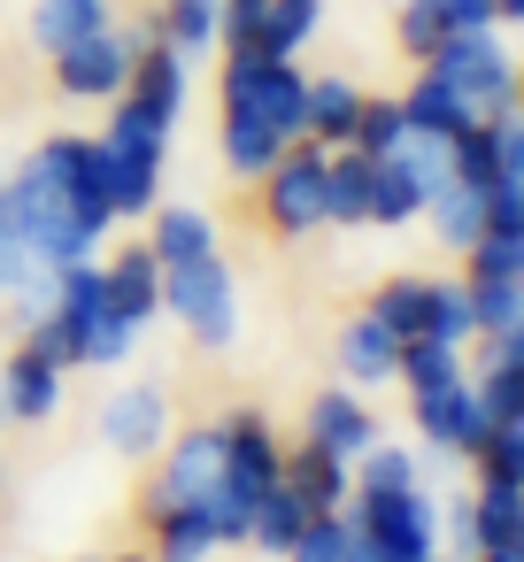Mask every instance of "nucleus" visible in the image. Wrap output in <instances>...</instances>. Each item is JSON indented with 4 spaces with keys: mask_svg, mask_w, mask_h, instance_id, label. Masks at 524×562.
Returning <instances> with one entry per match:
<instances>
[{
    "mask_svg": "<svg viewBox=\"0 0 524 562\" xmlns=\"http://www.w3.org/2000/svg\"><path fill=\"white\" fill-rule=\"evenodd\" d=\"M293 139H309V78L286 55H224V162L263 178Z\"/></svg>",
    "mask_w": 524,
    "mask_h": 562,
    "instance_id": "nucleus-1",
    "label": "nucleus"
},
{
    "mask_svg": "<svg viewBox=\"0 0 524 562\" xmlns=\"http://www.w3.org/2000/svg\"><path fill=\"white\" fill-rule=\"evenodd\" d=\"M216 431H224V470H216V493H209V524H216V539L232 547V539H247L255 508H263L270 485H278V439H270V424L247 416V408L224 416Z\"/></svg>",
    "mask_w": 524,
    "mask_h": 562,
    "instance_id": "nucleus-2",
    "label": "nucleus"
},
{
    "mask_svg": "<svg viewBox=\"0 0 524 562\" xmlns=\"http://www.w3.org/2000/svg\"><path fill=\"white\" fill-rule=\"evenodd\" d=\"M47 324L63 331V355H70V370H78V362H93V370H116V362L132 355V331H140V324H124V316H116V301H109V278H101L93 262H70V270L55 278V308H47Z\"/></svg>",
    "mask_w": 524,
    "mask_h": 562,
    "instance_id": "nucleus-3",
    "label": "nucleus"
},
{
    "mask_svg": "<svg viewBox=\"0 0 524 562\" xmlns=\"http://www.w3.org/2000/svg\"><path fill=\"white\" fill-rule=\"evenodd\" d=\"M163 124L140 109V101H116L109 132H101V162H109V201L116 216H147L155 193H163Z\"/></svg>",
    "mask_w": 524,
    "mask_h": 562,
    "instance_id": "nucleus-4",
    "label": "nucleus"
},
{
    "mask_svg": "<svg viewBox=\"0 0 524 562\" xmlns=\"http://www.w3.org/2000/svg\"><path fill=\"white\" fill-rule=\"evenodd\" d=\"M439 86H455L478 116H501V109H516L524 101V86H516V63H509V47L493 40V32H447L439 40V55L424 63Z\"/></svg>",
    "mask_w": 524,
    "mask_h": 562,
    "instance_id": "nucleus-5",
    "label": "nucleus"
},
{
    "mask_svg": "<svg viewBox=\"0 0 524 562\" xmlns=\"http://www.w3.org/2000/svg\"><path fill=\"white\" fill-rule=\"evenodd\" d=\"M355 508V531L370 539V554L378 562H432V539H439V524H432V501H424V485H401V493H347Z\"/></svg>",
    "mask_w": 524,
    "mask_h": 562,
    "instance_id": "nucleus-6",
    "label": "nucleus"
},
{
    "mask_svg": "<svg viewBox=\"0 0 524 562\" xmlns=\"http://www.w3.org/2000/svg\"><path fill=\"white\" fill-rule=\"evenodd\" d=\"M47 178H55V201L70 209V224L86 239H101L116 224V201H109V162H101V139H47L32 155Z\"/></svg>",
    "mask_w": 524,
    "mask_h": 562,
    "instance_id": "nucleus-7",
    "label": "nucleus"
},
{
    "mask_svg": "<svg viewBox=\"0 0 524 562\" xmlns=\"http://www.w3.org/2000/svg\"><path fill=\"white\" fill-rule=\"evenodd\" d=\"M163 308H178V324H186L201 347H224V339L239 331V293H232L224 255H201V262L163 270Z\"/></svg>",
    "mask_w": 524,
    "mask_h": 562,
    "instance_id": "nucleus-8",
    "label": "nucleus"
},
{
    "mask_svg": "<svg viewBox=\"0 0 524 562\" xmlns=\"http://www.w3.org/2000/svg\"><path fill=\"white\" fill-rule=\"evenodd\" d=\"M216 470H224V431H216V424L163 439V470H155V485H147V524L170 516V508H209Z\"/></svg>",
    "mask_w": 524,
    "mask_h": 562,
    "instance_id": "nucleus-9",
    "label": "nucleus"
},
{
    "mask_svg": "<svg viewBox=\"0 0 524 562\" xmlns=\"http://www.w3.org/2000/svg\"><path fill=\"white\" fill-rule=\"evenodd\" d=\"M132 55H140V47H132L124 32H93V40H78V47L55 55V86H63L70 101H124Z\"/></svg>",
    "mask_w": 524,
    "mask_h": 562,
    "instance_id": "nucleus-10",
    "label": "nucleus"
},
{
    "mask_svg": "<svg viewBox=\"0 0 524 562\" xmlns=\"http://www.w3.org/2000/svg\"><path fill=\"white\" fill-rule=\"evenodd\" d=\"M263 178H270L263 201H270V224H278V232H316V224H324V147H301V139H293Z\"/></svg>",
    "mask_w": 524,
    "mask_h": 562,
    "instance_id": "nucleus-11",
    "label": "nucleus"
},
{
    "mask_svg": "<svg viewBox=\"0 0 524 562\" xmlns=\"http://www.w3.org/2000/svg\"><path fill=\"white\" fill-rule=\"evenodd\" d=\"M416 431L447 454H478V439L493 431L486 408H478V385L470 378H447V385H424L416 393Z\"/></svg>",
    "mask_w": 524,
    "mask_h": 562,
    "instance_id": "nucleus-12",
    "label": "nucleus"
},
{
    "mask_svg": "<svg viewBox=\"0 0 524 562\" xmlns=\"http://www.w3.org/2000/svg\"><path fill=\"white\" fill-rule=\"evenodd\" d=\"M101 439H109L116 454H132V462L163 454V439H170V401H163V385H124V393L101 408Z\"/></svg>",
    "mask_w": 524,
    "mask_h": 562,
    "instance_id": "nucleus-13",
    "label": "nucleus"
},
{
    "mask_svg": "<svg viewBox=\"0 0 524 562\" xmlns=\"http://www.w3.org/2000/svg\"><path fill=\"white\" fill-rule=\"evenodd\" d=\"M370 439H378V416H370L347 385H332V393L309 401V439H301V447H316V454H332V462H355Z\"/></svg>",
    "mask_w": 524,
    "mask_h": 562,
    "instance_id": "nucleus-14",
    "label": "nucleus"
},
{
    "mask_svg": "<svg viewBox=\"0 0 524 562\" xmlns=\"http://www.w3.org/2000/svg\"><path fill=\"white\" fill-rule=\"evenodd\" d=\"M55 401H63V362H47L40 347H16L0 362V416L40 424V416H55Z\"/></svg>",
    "mask_w": 524,
    "mask_h": 562,
    "instance_id": "nucleus-15",
    "label": "nucleus"
},
{
    "mask_svg": "<svg viewBox=\"0 0 524 562\" xmlns=\"http://www.w3.org/2000/svg\"><path fill=\"white\" fill-rule=\"evenodd\" d=\"M401 124H409V139H439V147H455V139H462L470 124H486V116H478L455 86H439V78L424 70V78L401 93Z\"/></svg>",
    "mask_w": 524,
    "mask_h": 562,
    "instance_id": "nucleus-16",
    "label": "nucleus"
},
{
    "mask_svg": "<svg viewBox=\"0 0 524 562\" xmlns=\"http://www.w3.org/2000/svg\"><path fill=\"white\" fill-rule=\"evenodd\" d=\"M278 485L301 501V516H339V508H347V493H355L347 462H332V454H316V447L278 454Z\"/></svg>",
    "mask_w": 524,
    "mask_h": 562,
    "instance_id": "nucleus-17",
    "label": "nucleus"
},
{
    "mask_svg": "<svg viewBox=\"0 0 524 562\" xmlns=\"http://www.w3.org/2000/svg\"><path fill=\"white\" fill-rule=\"evenodd\" d=\"M124 101H140V109L170 132L178 109H186V55L163 47V40H147V55H132V86H124Z\"/></svg>",
    "mask_w": 524,
    "mask_h": 562,
    "instance_id": "nucleus-18",
    "label": "nucleus"
},
{
    "mask_svg": "<svg viewBox=\"0 0 524 562\" xmlns=\"http://www.w3.org/2000/svg\"><path fill=\"white\" fill-rule=\"evenodd\" d=\"M101 278H109V301H116L124 324H147V316L163 308V262H155L147 247H124Z\"/></svg>",
    "mask_w": 524,
    "mask_h": 562,
    "instance_id": "nucleus-19",
    "label": "nucleus"
},
{
    "mask_svg": "<svg viewBox=\"0 0 524 562\" xmlns=\"http://www.w3.org/2000/svg\"><path fill=\"white\" fill-rule=\"evenodd\" d=\"M324 16V0H255V32L239 55H293Z\"/></svg>",
    "mask_w": 524,
    "mask_h": 562,
    "instance_id": "nucleus-20",
    "label": "nucleus"
},
{
    "mask_svg": "<svg viewBox=\"0 0 524 562\" xmlns=\"http://www.w3.org/2000/svg\"><path fill=\"white\" fill-rule=\"evenodd\" d=\"M363 316H370L393 347H401V339H424V324H432V278H393V285H378Z\"/></svg>",
    "mask_w": 524,
    "mask_h": 562,
    "instance_id": "nucleus-21",
    "label": "nucleus"
},
{
    "mask_svg": "<svg viewBox=\"0 0 524 562\" xmlns=\"http://www.w3.org/2000/svg\"><path fill=\"white\" fill-rule=\"evenodd\" d=\"M324 224H370V155H324Z\"/></svg>",
    "mask_w": 524,
    "mask_h": 562,
    "instance_id": "nucleus-22",
    "label": "nucleus"
},
{
    "mask_svg": "<svg viewBox=\"0 0 524 562\" xmlns=\"http://www.w3.org/2000/svg\"><path fill=\"white\" fill-rule=\"evenodd\" d=\"M93 32H109V0H40L32 9V40L47 55H63V47L93 40Z\"/></svg>",
    "mask_w": 524,
    "mask_h": 562,
    "instance_id": "nucleus-23",
    "label": "nucleus"
},
{
    "mask_svg": "<svg viewBox=\"0 0 524 562\" xmlns=\"http://www.w3.org/2000/svg\"><path fill=\"white\" fill-rule=\"evenodd\" d=\"M355 116H363V93L347 78H309V139H324L339 155L355 139Z\"/></svg>",
    "mask_w": 524,
    "mask_h": 562,
    "instance_id": "nucleus-24",
    "label": "nucleus"
},
{
    "mask_svg": "<svg viewBox=\"0 0 524 562\" xmlns=\"http://www.w3.org/2000/svg\"><path fill=\"white\" fill-rule=\"evenodd\" d=\"M147 255H155L163 270H178V262L216 255V232H209V216H201V209H163V216H155V232H147Z\"/></svg>",
    "mask_w": 524,
    "mask_h": 562,
    "instance_id": "nucleus-25",
    "label": "nucleus"
},
{
    "mask_svg": "<svg viewBox=\"0 0 524 562\" xmlns=\"http://www.w3.org/2000/svg\"><path fill=\"white\" fill-rule=\"evenodd\" d=\"M216 32H224V0H163V24H155L163 47H178V55H209Z\"/></svg>",
    "mask_w": 524,
    "mask_h": 562,
    "instance_id": "nucleus-26",
    "label": "nucleus"
},
{
    "mask_svg": "<svg viewBox=\"0 0 524 562\" xmlns=\"http://www.w3.org/2000/svg\"><path fill=\"white\" fill-rule=\"evenodd\" d=\"M147 531H155V562H209V554L224 547L216 524H209V508H170V516H155Z\"/></svg>",
    "mask_w": 524,
    "mask_h": 562,
    "instance_id": "nucleus-27",
    "label": "nucleus"
},
{
    "mask_svg": "<svg viewBox=\"0 0 524 562\" xmlns=\"http://www.w3.org/2000/svg\"><path fill=\"white\" fill-rule=\"evenodd\" d=\"M470 547L478 554H516L524 547V493H478L470 501Z\"/></svg>",
    "mask_w": 524,
    "mask_h": 562,
    "instance_id": "nucleus-28",
    "label": "nucleus"
},
{
    "mask_svg": "<svg viewBox=\"0 0 524 562\" xmlns=\"http://www.w3.org/2000/svg\"><path fill=\"white\" fill-rule=\"evenodd\" d=\"M293 562H378V554H370V539L355 531V516L339 508V516H309V524H301Z\"/></svg>",
    "mask_w": 524,
    "mask_h": 562,
    "instance_id": "nucleus-29",
    "label": "nucleus"
},
{
    "mask_svg": "<svg viewBox=\"0 0 524 562\" xmlns=\"http://www.w3.org/2000/svg\"><path fill=\"white\" fill-rule=\"evenodd\" d=\"M424 216L439 224V239L447 247H478L486 239V193H470V186H432V201H424Z\"/></svg>",
    "mask_w": 524,
    "mask_h": 562,
    "instance_id": "nucleus-30",
    "label": "nucleus"
},
{
    "mask_svg": "<svg viewBox=\"0 0 524 562\" xmlns=\"http://www.w3.org/2000/svg\"><path fill=\"white\" fill-rule=\"evenodd\" d=\"M393 355H401V347H393L370 316H355V324L339 331V370H347L355 385H386V378H393Z\"/></svg>",
    "mask_w": 524,
    "mask_h": 562,
    "instance_id": "nucleus-31",
    "label": "nucleus"
},
{
    "mask_svg": "<svg viewBox=\"0 0 524 562\" xmlns=\"http://www.w3.org/2000/svg\"><path fill=\"white\" fill-rule=\"evenodd\" d=\"M470 462H478V493H524V424L516 431H486Z\"/></svg>",
    "mask_w": 524,
    "mask_h": 562,
    "instance_id": "nucleus-32",
    "label": "nucleus"
},
{
    "mask_svg": "<svg viewBox=\"0 0 524 562\" xmlns=\"http://www.w3.org/2000/svg\"><path fill=\"white\" fill-rule=\"evenodd\" d=\"M462 347H439V339H401V355H393V378L409 385V393H424V385H447V378H462V362H455Z\"/></svg>",
    "mask_w": 524,
    "mask_h": 562,
    "instance_id": "nucleus-33",
    "label": "nucleus"
},
{
    "mask_svg": "<svg viewBox=\"0 0 524 562\" xmlns=\"http://www.w3.org/2000/svg\"><path fill=\"white\" fill-rule=\"evenodd\" d=\"M301 524H309V516H301V501H293L286 485H270V501H263V508H255V524H247V539H255L263 554H293Z\"/></svg>",
    "mask_w": 524,
    "mask_h": 562,
    "instance_id": "nucleus-34",
    "label": "nucleus"
},
{
    "mask_svg": "<svg viewBox=\"0 0 524 562\" xmlns=\"http://www.w3.org/2000/svg\"><path fill=\"white\" fill-rule=\"evenodd\" d=\"M462 293H470V324L478 331H509L524 316V285L516 278H462Z\"/></svg>",
    "mask_w": 524,
    "mask_h": 562,
    "instance_id": "nucleus-35",
    "label": "nucleus"
},
{
    "mask_svg": "<svg viewBox=\"0 0 524 562\" xmlns=\"http://www.w3.org/2000/svg\"><path fill=\"white\" fill-rule=\"evenodd\" d=\"M401 139H409V124H401V101H363V116H355V139H347V147L378 162V155H393Z\"/></svg>",
    "mask_w": 524,
    "mask_h": 562,
    "instance_id": "nucleus-36",
    "label": "nucleus"
},
{
    "mask_svg": "<svg viewBox=\"0 0 524 562\" xmlns=\"http://www.w3.org/2000/svg\"><path fill=\"white\" fill-rule=\"evenodd\" d=\"M447 40V16H439V0H401V55L409 63H432Z\"/></svg>",
    "mask_w": 524,
    "mask_h": 562,
    "instance_id": "nucleus-37",
    "label": "nucleus"
},
{
    "mask_svg": "<svg viewBox=\"0 0 524 562\" xmlns=\"http://www.w3.org/2000/svg\"><path fill=\"white\" fill-rule=\"evenodd\" d=\"M424 339H439V347L478 339V324H470V293H462V285H432V324H424Z\"/></svg>",
    "mask_w": 524,
    "mask_h": 562,
    "instance_id": "nucleus-38",
    "label": "nucleus"
},
{
    "mask_svg": "<svg viewBox=\"0 0 524 562\" xmlns=\"http://www.w3.org/2000/svg\"><path fill=\"white\" fill-rule=\"evenodd\" d=\"M478 408H486L493 431H516V424H524V378H516V370H486V378H478Z\"/></svg>",
    "mask_w": 524,
    "mask_h": 562,
    "instance_id": "nucleus-39",
    "label": "nucleus"
},
{
    "mask_svg": "<svg viewBox=\"0 0 524 562\" xmlns=\"http://www.w3.org/2000/svg\"><path fill=\"white\" fill-rule=\"evenodd\" d=\"M486 132H493V170H501V186H524V101L501 109V116H486Z\"/></svg>",
    "mask_w": 524,
    "mask_h": 562,
    "instance_id": "nucleus-40",
    "label": "nucleus"
},
{
    "mask_svg": "<svg viewBox=\"0 0 524 562\" xmlns=\"http://www.w3.org/2000/svg\"><path fill=\"white\" fill-rule=\"evenodd\" d=\"M462 262H470V278H516V285H524V239L486 232L478 247H462Z\"/></svg>",
    "mask_w": 524,
    "mask_h": 562,
    "instance_id": "nucleus-41",
    "label": "nucleus"
},
{
    "mask_svg": "<svg viewBox=\"0 0 524 562\" xmlns=\"http://www.w3.org/2000/svg\"><path fill=\"white\" fill-rule=\"evenodd\" d=\"M486 232L524 239V186H493V193H486Z\"/></svg>",
    "mask_w": 524,
    "mask_h": 562,
    "instance_id": "nucleus-42",
    "label": "nucleus"
},
{
    "mask_svg": "<svg viewBox=\"0 0 524 562\" xmlns=\"http://www.w3.org/2000/svg\"><path fill=\"white\" fill-rule=\"evenodd\" d=\"M486 370H516L524 378V316L509 331H486Z\"/></svg>",
    "mask_w": 524,
    "mask_h": 562,
    "instance_id": "nucleus-43",
    "label": "nucleus"
},
{
    "mask_svg": "<svg viewBox=\"0 0 524 562\" xmlns=\"http://www.w3.org/2000/svg\"><path fill=\"white\" fill-rule=\"evenodd\" d=\"M439 16H447V32H493L501 24L493 0H439Z\"/></svg>",
    "mask_w": 524,
    "mask_h": 562,
    "instance_id": "nucleus-44",
    "label": "nucleus"
},
{
    "mask_svg": "<svg viewBox=\"0 0 524 562\" xmlns=\"http://www.w3.org/2000/svg\"><path fill=\"white\" fill-rule=\"evenodd\" d=\"M493 16L501 24H524V0H493Z\"/></svg>",
    "mask_w": 524,
    "mask_h": 562,
    "instance_id": "nucleus-45",
    "label": "nucleus"
},
{
    "mask_svg": "<svg viewBox=\"0 0 524 562\" xmlns=\"http://www.w3.org/2000/svg\"><path fill=\"white\" fill-rule=\"evenodd\" d=\"M516 562H524V547H516Z\"/></svg>",
    "mask_w": 524,
    "mask_h": 562,
    "instance_id": "nucleus-46",
    "label": "nucleus"
},
{
    "mask_svg": "<svg viewBox=\"0 0 524 562\" xmlns=\"http://www.w3.org/2000/svg\"><path fill=\"white\" fill-rule=\"evenodd\" d=\"M432 562H439V554H432Z\"/></svg>",
    "mask_w": 524,
    "mask_h": 562,
    "instance_id": "nucleus-47",
    "label": "nucleus"
}]
</instances>
